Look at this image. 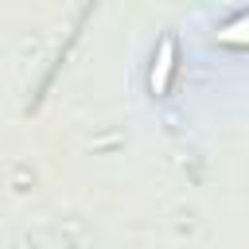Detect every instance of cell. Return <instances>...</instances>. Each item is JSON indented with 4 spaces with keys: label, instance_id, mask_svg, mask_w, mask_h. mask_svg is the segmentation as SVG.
Returning a JSON list of instances; mask_svg holds the SVG:
<instances>
[{
    "label": "cell",
    "instance_id": "6da1fadb",
    "mask_svg": "<svg viewBox=\"0 0 249 249\" xmlns=\"http://www.w3.org/2000/svg\"><path fill=\"white\" fill-rule=\"evenodd\" d=\"M171 70H175V35H163V39H160V47H156L152 74H148L152 93H167V86H171Z\"/></svg>",
    "mask_w": 249,
    "mask_h": 249
},
{
    "label": "cell",
    "instance_id": "7a4b0ae2",
    "mask_svg": "<svg viewBox=\"0 0 249 249\" xmlns=\"http://www.w3.org/2000/svg\"><path fill=\"white\" fill-rule=\"evenodd\" d=\"M218 39H222V43H245V39H249V16L230 19V23L218 31Z\"/></svg>",
    "mask_w": 249,
    "mask_h": 249
}]
</instances>
